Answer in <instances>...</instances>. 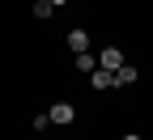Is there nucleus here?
Instances as JSON below:
<instances>
[{"label": "nucleus", "mask_w": 153, "mask_h": 140, "mask_svg": "<svg viewBox=\"0 0 153 140\" xmlns=\"http://www.w3.org/2000/svg\"><path fill=\"white\" fill-rule=\"evenodd\" d=\"M123 140H140V136H123Z\"/></svg>", "instance_id": "obj_9"}, {"label": "nucleus", "mask_w": 153, "mask_h": 140, "mask_svg": "<svg viewBox=\"0 0 153 140\" xmlns=\"http://www.w3.org/2000/svg\"><path fill=\"white\" fill-rule=\"evenodd\" d=\"M76 68H81V72H94L98 64H94V55H89V51H76Z\"/></svg>", "instance_id": "obj_6"}, {"label": "nucleus", "mask_w": 153, "mask_h": 140, "mask_svg": "<svg viewBox=\"0 0 153 140\" xmlns=\"http://www.w3.org/2000/svg\"><path fill=\"white\" fill-rule=\"evenodd\" d=\"M47 115H51V123H72V119H76V110H72L68 102H55Z\"/></svg>", "instance_id": "obj_2"}, {"label": "nucleus", "mask_w": 153, "mask_h": 140, "mask_svg": "<svg viewBox=\"0 0 153 140\" xmlns=\"http://www.w3.org/2000/svg\"><path fill=\"white\" fill-rule=\"evenodd\" d=\"M89 85H94V89H111V85H115V72H111V68H94V72H89Z\"/></svg>", "instance_id": "obj_1"}, {"label": "nucleus", "mask_w": 153, "mask_h": 140, "mask_svg": "<svg viewBox=\"0 0 153 140\" xmlns=\"http://www.w3.org/2000/svg\"><path fill=\"white\" fill-rule=\"evenodd\" d=\"M68 47H72V51H89V34H85V30H72V34H68Z\"/></svg>", "instance_id": "obj_4"}, {"label": "nucleus", "mask_w": 153, "mask_h": 140, "mask_svg": "<svg viewBox=\"0 0 153 140\" xmlns=\"http://www.w3.org/2000/svg\"><path fill=\"white\" fill-rule=\"evenodd\" d=\"M98 68H111V72H115V68H123V55L115 51V47H106V51L98 55Z\"/></svg>", "instance_id": "obj_3"}, {"label": "nucleus", "mask_w": 153, "mask_h": 140, "mask_svg": "<svg viewBox=\"0 0 153 140\" xmlns=\"http://www.w3.org/2000/svg\"><path fill=\"white\" fill-rule=\"evenodd\" d=\"M132 81H136V68H132V64L115 68V85H132Z\"/></svg>", "instance_id": "obj_5"}, {"label": "nucleus", "mask_w": 153, "mask_h": 140, "mask_svg": "<svg viewBox=\"0 0 153 140\" xmlns=\"http://www.w3.org/2000/svg\"><path fill=\"white\" fill-rule=\"evenodd\" d=\"M51 9H55L51 0H38V4H34V17H38V21H43V17H51Z\"/></svg>", "instance_id": "obj_7"}, {"label": "nucleus", "mask_w": 153, "mask_h": 140, "mask_svg": "<svg viewBox=\"0 0 153 140\" xmlns=\"http://www.w3.org/2000/svg\"><path fill=\"white\" fill-rule=\"evenodd\" d=\"M51 4H68V0H51Z\"/></svg>", "instance_id": "obj_8"}]
</instances>
